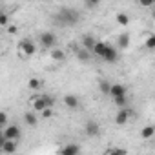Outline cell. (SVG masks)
Instances as JSON below:
<instances>
[{
    "label": "cell",
    "instance_id": "cell-13",
    "mask_svg": "<svg viewBox=\"0 0 155 155\" xmlns=\"http://www.w3.org/2000/svg\"><path fill=\"white\" fill-rule=\"evenodd\" d=\"M95 44H97V40H95L91 35H84V37H82V48H84V49L90 51V49L95 48Z\"/></svg>",
    "mask_w": 155,
    "mask_h": 155
},
{
    "label": "cell",
    "instance_id": "cell-21",
    "mask_svg": "<svg viewBox=\"0 0 155 155\" xmlns=\"http://www.w3.org/2000/svg\"><path fill=\"white\" fill-rule=\"evenodd\" d=\"M77 57H79L82 62H88V60H90V51H88V49H81L79 53H77Z\"/></svg>",
    "mask_w": 155,
    "mask_h": 155
},
{
    "label": "cell",
    "instance_id": "cell-4",
    "mask_svg": "<svg viewBox=\"0 0 155 155\" xmlns=\"http://www.w3.org/2000/svg\"><path fill=\"white\" fill-rule=\"evenodd\" d=\"M20 137V128L17 124H11V126H6L2 130V139H9V140H17Z\"/></svg>",
    "mask_w": 155,
    "mask_h": 155
},
{
    "label": "cell",
    "instance_id": "cell-18",
    "mask_svg": "<svg viewBox=\"0 0 155 155\" xmlns=\"http://www.w3.org/2000/svg\"><path fill=\"white\" fill-rule=\"evenodd\" d=\"M117 24H119V26H128V24H130V17H128L126 13H119V15H117Z\"/></svg>",
    "mask_w": 155,
    "mask_h": 155
},
{
    "label": "cell",
    "instance_id": "cell-6",
    "mask_svg": "<svg viewBox=\"0 0 155 155\" xmlns=\"http://www.w3.org/2000/svg\"><path fill=\"white\" fill-rule=\"evenodd\" d=\"M99 131H101V128H99V124H97L95 120H88V122L84 124V133H86L88 137H97Z\"/></svg>",
    "mask_w": 155,
    "mask_h": 155
},
{
    "label": "cell",
    "instance_id": "cell-12",
    "mask_svg": "<svg viewBox=\"0 0 155 155\" xmlns=\"http://www.w3.org/2000/svg\"><path fill=\"white\" fill-rule=\"evenodd\" d=\"M108 48H110V44H108V42H99V40H97V44H95V48H93V53H95L97 57H101V58H102Z\"/></svg>",
    "mask_w": 155,
    "mask_h": 155
},
{
    "label": "cell",
    "instance_id": "cell-26",
    "mask_svg": "<svg viewBox=\"0 0 155 155\" xmlns=\"http://www.w3.org/2000/svg\"><path fill=\"white\" fill-rule=\"evenodd\" d=\"M6 122H8V113L2 111V113H0V124H2V130L6 128Z\"/></svg>",
    "mask_w": 155,
    "mask_h": 155
},
{
    "label": "cell",
    "instance_id": "cell-14",
    "mask_svg": "<svg viewBox=\"0 0 155 155\" xmlns=\"http://www.w3.org/2000/svg\"><path fill=\"white\" fill-rule=\"evenodd\" d=\"M60 155H79V146L77 144H66L62 148Z\"/></svg>",
    "mask_w": 155,
    "mask_h": 155
},
{
    "label": "cell",
    "instance_id": "cell-20",
    "mask_svg": "<svg viewBox=\"0 0 155 155\" xmlns=\"http://www.w3.org/2000/svg\"><path fill=\"white\" fill-rule=\"evenodd\" d=\"M144 46H146V49H155V35H150V37L146 38Z\"/></svg>",
    "mask_w": 155,
    "mask_h": 155
},
{
    "label": "cell",
    "instance_id": "cell-31",
    "mask_svg": "<svg viewBox=\"0 0 155 155\" xmlns=\"http://www.w3.org/2000/svg\"><path fill=\"white\" fill-rule=\"evenodd\" d=\"M153 17H155V13H153Z\"/></svg>",
    "mask_w": 155,
    "mask_h": 155
},
{
    "label": "cell",
    "instance_id": "cell-28",
    "mask_svg": "<svg viewBox=\"0 0 155 155\" xmlns=\"http://www.w3.org/2000/svg\"><path fill=\"white\" fill-rule=\"evenodd\" d=\"M51 115H53L51 108H48V110H44V111H42V117H44V119H51Z\"/></svg>",
    "mask_w": 155,
    "mask_h": 155
},
{
    "label": "cell",
    "instance_id": "cell-15",
    "mask_svg": "<svg viewBox=\"0 0 155 155\" xmlns=\"http://www.w3.org/2000/svg\"><path fill=\"white\" fill-rule=\"evenodd\" d=\"M153 135H155V126H144L140 130V137L142 139H151Z\"/></svg>",
    "mask_w": 155,
    "mask_h": 155
},
{
    "label": "cell",
    "instance_id": "cell-30",
    "mask_svg": "<svg viewBox=\"0 0 155 155\" xmlns=\"http://www.w3.org/2000/svg\"><path fill=\"white\" fill-rule=\"evenodd\" d=\"M8 33H17V26H9L8 28Z\"/></svg>",
    "mask_w": 155,
    "mask_h": 155
},
{
    "label": "cell",
    "instance_id": "cell-25",
    "mask_svg": "<svg viewBox=\"0 0 155 155\" xmlns=\"http://www.w3.org/2000/svg\"><path fill=\"white\" fill-rule=\"evenodd\" d=\"M106 155H126V151H124L122 148H113V150H110Z\"/></svg>",
    "mask_w": 155,
    "mask_h": 155
},
{
    "label": "cell",
    "instance_id": "cell-7",
    "mask_svg": "<svg viewBox=\"0 0 155 155\" xmlns=\"http://www.w3.org/2000/svg\"><path fill=\"white\" fill-rule=\"evenodd\" d=\"M130 115H131V111H130L128 108H122V110L115 115V124H119V126L126 124V122H128V119H130Z\"/></svg>",
    "mask_w": 155,
    "mask_h": 155
},
{
    "label": "cell",
    "instance_id": "cell-8",
    "mask_svg": "<svg viewBox=\"0 0 155 155\" xmlns=\"http://www.w3.org/2000/svg\"><path fill=\"white\" fill-rule=\"evenodd\" d=\"M102 60H104V62H110V64H113V62H117V60H119V53H117V49L110 46V48L106 49V53H104V57H102Z\"/></svg>",
    "mask_w": 155,
    "mask_h": 155
},
{
    "label": "cell",
    "instance_id": "cell-29",
    "mask_svg": "<svg viewBox=\"0 0 155 155\" xmlns=\"http://www.w3.org/2000/svg\"><path fill=\"white\" fill-rule=\"evenodd\" d=\"M140 6H142V8H150V6H151V2H150V0H142Z\"/></svg>",
    "mask_w": 155,
    "mask_h": 155
},
{
    "label": "cell",
    "instance_id": "cell-16",
    "mask_svg": "<svg viewBox=\"0 0 155 155\" xmlns=\"http://www.w3.org/2000/svg\"><path fill=\"white\" fill-rule=\"evenodd\" d=\"M117 44H119V48H128L130 46V33H122L119 38H117Z\"/></svg>",
    "mask_w": 155,
    "mask_h": 155
},
{
    "label": "cell",
    "instance_id": "cell-1",
    "mask_svg": "<svg viewBox=\"0 0 155 155\" xmlns=\"http://www.w3.org/2000/svg\"><path fill=\"white\" fill-rule=\"evenodd\" d=\"M79 20H81V13L71 8H64L55 15V22H58L60 26H73Z\"/></svg>",
    "mask_w": 155,
    "mask_h": 155
},
{
    "label": "cell",
    "instance_id": "cell-11",
    "mask_svg": "<svg viewBox=\"0 0 155 155\" xmlns=\"http://www.w3.org/2000/svg\"><path fill=\"white\" fill-rule=\"evenodd\" d=\"M62 102H64V106L69 108V110H75L77 106H79V99H77L75 95H66V97L62 99Z\"/></svg>",
    "mask_w": 155,
    "mask_h": 155
},
{
    "label": "cell",
    "instance_id": "cell-23",
    "mask_svg": "<svg viewBox=\"0 0 155 155\" xmlns=\"http://www.w3.org/2000/svg\"><path fill=\"white\" fill-rule=\"evenodd\" d=\"M113 101H115V104H117L119 108H124V106L128 104V101H126V95H124V97H117V99H113Z\"/></svg>",
    "mask_w": 155,
    "mask_h": 155
},
{
    "label": "cell",
    "instance_id": "cell-9",
    "mask_svg": "<svg viewBox=\"0 0 155 155\" xmlns=\"http://www.w3.org/2000/svg\"><path fill=\"white\" fill-rule=\"evenodd\" d=\"M2 151L4 153H15L17 151V140H9V139H2Z\"/></svg>",
    "mask_w": 155,
    "mask_h": 155
},
{
    "label": "cell",
    "instance_id": "cell-10",
    "mask_svg": "<svg viewBox=\"0 0 155 155\" xmlns=\"http://www.w3.org/2000/svg\"><path fill=\"white\" fill-rule=\"evenodd\" d=\"M110 95H111L113 99H117V97H124V95H126V86H122V84H111V91H110Z\"/></svg>",
    "mask_w": 155,
    "mask_h": 155
},
{
    "label": "cell",
    "instance_id": "cell-17",
    "mask_svg": "<svg viewBox=\"0 0 155 155\" xmlns=\"http://www.w3.org/2000/svg\"><path fill=\"white\" fill-rule=\"evenodd\" d=\"M24 122H26L28 126H37V115L31 113V111L24 113Z\"/></svg>",
    "mask_w": 155,
    "mask_h": 155
},
{
    "label": "cell",
    "instance_id": "cell-22",
    "mask_svg": "<svg viewBox=\"0 0 155 155\" xmlns=\"http://www.w3.org/2000/svg\"><path fill=\"white\" fill-rule=\"evenodd\" d=\"M99 90H101L102 93H110V91H111V84L106 82V81H102V82L99 84Z\"/></svg>",
    "mask_w": 155,
    "mask_h": 155
},
{
    "label": "cell",
    "instance_id": "cell-27",
    "mask_svg": "<svg viewBox=\"0 0 155 155\" xmlns=\"http://www.w3.org/2000/svg\"><path fill=\"white\" fill-rule=\"evenodd\" d=\"M0 26H2V28H6V26H8V15H6V13L0 15Z\"/></svg>",
    "mask_w": 155,
    "mask_h": 155
},
{
    "label": "cell",
    "instance_id": "cell-5",
    "mask_svg": "<svg viewBox=\"0 0 155 155\" xmlns=\"http://www.w3.org/2000/svg\"><path fill=\"white\" fill-rule=\"evenodd\" d=\"M40 44H42L44 48H53V46L57 44V37H55L51 31H46V33L40 35Z\"/></svg>",
    "mask_w": 155,
    "mask_h": 155
},
{
    "label": "cell",
    "instance_id": "cell-19",
    "mask_svg": "<svg viewBox=\"0 0 155 155\" xmlns=\"http://www.w3.org/2000/svg\"><path fill=\"white\" fill-rule=\"evenodd\" d=\"M51 58H53V60L62 62V60L66 58V55H64V51H62V49H53V51H51Z\"/></svg>",
    "mask_w": 155,
    "mask_h": 155
},
{
    "label": "cell",
    "instance_id": "cell-24",
    "mask_svg": "<svg viewBox=\"0 0 155 155\" xmlns=\"http://www.w3.org/2000/svg\"><path fill=\"white\" fill-rule=\"evenodd\" d=\"M28 86H29L31 90H38V88H40V81H38V79H31V81L28 82Z\"/></svg>",
    "mask_w": 155,
    "mask_h": 155
},
{
    "label": "cell",
    "instance_id": "cell-2",
    "mask_svg": "<svg viewBox=\"0 0 155 155\" xmlns=\"http://www.w3.org/2000/svg\"><path fill=\"white\" fill-rule=\"evenodd\" d=\"M55 102H53V97H49V95H40V97H35L33 101H31V106H33V110L35 111H44V110H48V108H51Z\"/></svg>",
    "mask_w": 155,
    "mask_h": 155
},
{
    "label": "cell",
    "instance_id": "cell-3",
    "mask_svg": "<svg viewBox=\"0 0 155 155\" xmlns=\"http://www.w3.org/2000/svg\"><path fill=\"white\" fill-rule=\"evenodd\" d=\"M18 51H20L22 57H33L35 51H37V48H35V44H33L31 40L24 38V40H20V44H18Z\"/></svg>",
    "mask_w": 155,
    "mask_h": 155
}]
</instances>
